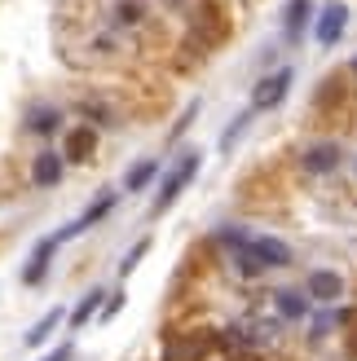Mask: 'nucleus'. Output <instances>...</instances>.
Here are the masks:
<instances>
[{"label":"nucleus","instance_id":"412c9836","mask_svg":"<svg viewBox=\"0 0 357 361\" xmlns=\"http://www.w3.org/2000/svg\"><path fill=\"white\" fill-rule=\"evenodd\" d=\"M146 247H150V238H141V243H133V251H128V256L119 260V278H123V274H133V269H137V260L146 256Z\"/></svg>","mask_w":357,"mask_h":361},{"label":"nucleus","instance_id":"2eb2a0df","mask_svg":"<svg viewBox=\"0 0 357 361\" xmlns=\"http://www.w3.org/2000/svg\"><path fill=\"white\" fill-rule=\"evenodd\" d=\"M102 295H106V291H88V295L75 304V309H71V317H66V322H71V331H80V326H84V322L93 317L97 309H106V304H102Z\"/></svg>","mask_w":357,"mask_h":361},{"label":"nucleus","instance_id":"5701e85b","mask_svg":"<svg viewBox=\"0 0 357 361\" xmlns=\"http://www.w3.org/2000/svg\"><path fill=\"white\" fill-rule=\"evenodd\" d=\"M40 361H71V344H62V348H53L49 357H40Z\"/></svg>","mask_w":357,"mask_h":361},{"label":"nucleus","instance_id":"39448f33","mask_svg":"<svg viewBox=\"0 0 357 361\" xmlns=\"http://www.w3.org/2000/svg\"><path fill=\"white\" fill-rule=\"evenodd\" d=\"M344 27H349V9L340 5V0H331V5L322 9V18H317V44L331 49L344 35Z\"/></svg>","mask_w":357,"mask_h":361},{"label":"nucleus","instance_id":"a211bd4d","mask_svg":"<svg viewBox=\"0 0 357 361\" xmlns=\"http://www.w3.org/2000/svg\"><path fill=\"white\" fill-rule=\"evenodd\" d=\"M141 18H146V5H141V0H119L115 5V23L119 27H137Z\"/></svg>","mask_w":357,"mask_h":361},{"label":"nucleus","instance_id":"423d86ee","mask_svg":"<svg viewBox=\"0 0 357 361\" xmlns=\"http://www.w3.org/2000/svg\"><path fill=\"white\" fill-rule=\"evenodd\" d=\"M93 150H97V133L88 128V123L71 128V133H66V141H62V154L71 159V164H88V159H93Z\"/></svg>","mask_w":357,"mask_h":361},{"label":"nucleus","instance_id":"1a4fd4ad","mask_svg":"<svg viewBox=\"0 0 357 361\" xmlns=\"http://www.w3.org/2000/svg\"><path fill=\"white\" fill-rule=\"evenodd\" d=\"M53 247H58V238H40V243H35V251H31V260H27V269H23V282H27V286H40V282H44V274H49V256H53Z\"/></svg>","mask_w":357,"mask_h":361},{"label":"nucleus","instance_id":"20e7f679","mask_svg":"<svg viewBox=\"0 0 357 361\" xmlns=\"http://www.w3.org/2000/svg\"><path fill=\"white\" fill-rule=\"evenodd\" d=\"M287 88H291V66H282V71H274V75H265V80L252 88V111H274V106L287 97Z\"/></svg>","mask_w":357,"mask_h":361},{"label":"nucleus","instance_id":"aec40b11","mask_svg":"<svg viewBox=\"0 0 357 361\" xmlns=\"http://www.w3.org/2000/svg\"><path fill=\"white\" fill-rule=\"evenodd\" d=\"M111 207H115V194H102L97 203H93V207H88V212L80 216V221H84V225H97V221H102V216L111 212Z\"/></svg>","mask_w":357,"mask_h":361},{"label":"nucleus","instance_id":"f8f14e48","mask_svg":"<svg viewBox=\"0 0 357 361\" xmlns=\"http://www.w3.org/2000/svg\"><path fill=\"white\" fill-rule=\"evenodd\" d=\"M274 309H278L282 322H300V317L309 313V300L300 295V291H274Z\"/></svg>","mask_w":357,"mask_h":361},{"label":"nucleus","instance_id":"4be33fe9","mask_svg":"<svg viewBox=\"0 0 357 361\" xmlns=\"http://www.w3.org/2000/svg\"><path fill=\"white\" fill-rule=\"evenodd\" d=\"M119 309H123V291H119V295H111V300H106V309H102V322H111V317H115Z\"/></svg>","mask_w":357,"mask_h":361},{"label":"nucleus","instance_id":"dca6fc26","mask_svg":"<svg viewBox=\"0 0 357 361\" xmlns=\"http://www.w3.org/2000/svg\"><path fill=\"white\" fill-rule=\"evenodd\" d=\"M155 172H159V159H141V164H133L128 176H123V190H146Z\"/></svg>","mask_w":357,"mask_h":361},{"label":"nucleus","instance_id":"393cba45","mask_svg":"<svg viewBox=\"0 0 357 361\" xmlns=\"http://www.w3.org/2000/svg\"><path fill=\"white\" fill-rule=\"evenodd\" d=\"M353 75H357V58H353Z\"/></svg>","mask_w":357,"mask_h":361},{"label":"nucleus","instance_id":"f3484780","mask_svg":"<svg viewBox=\"0 0 357 361\" xmlns=\"http://www.w3.org/2000/svg\"><path fill=\"white\" fill-rule=\"evenodd\" d=\"M58 123H62V115L53 111V106H35L31 119H27V128H31V133H53Z\"/></svg>","mask_w":357,"mask_h":361},{"label":"nucleus","instance_id":"0eeeda50","mask_svg":"<svg viewBox=\"0 0 357 361\" xmlns=\"http://www.w3.org/2000/svg\"><path fill=\"white\" fill-rule=\"evenodd\" d=\"M305 295L331 304V300H340V295H344V278H340V274H331V269H313V274H309V286H305Z\"/></svg>","mask_w":357,"mask_h":361},{"label":"nucleus","instance_id":"9d476101","mask_svg":"<svg viewBox=\"0 0 357 361\" xmlns=\"http://www.w3.org/2000/svg\"><path fill=\"white\" fill-rule=\"evenodd\" d=\"M31 180L40 190H53L62 180V154H53V150H44V154H35V164H31Z\"/></svg>","mask_w":357,"mask_h":361},{"label":"nucleus","instance_id":"6e6552de","mask_svg":"<svg viewBox=\"0 0 357 361\" xmlns=\"http://www.w3.org/2000/svg\"><path fill=\"white\" fill-rule=\"evenodd\" d=\"M300 164H305V172H335L340 168V146H335V141H317V146H309L305 150V159H300Z\"/></svg>","mask_w":357,"mask_h":361},{"label":"nucleus","instance_id":"6ab92c4d","mask_svg":"<svg viewBox=\"0 0 357 361\" xmlns=\"http://www.w3.org/2000/svg\"><path fill=\"white\" fill-rule=\"evenodd\" d=\"M252 115H256V111H243V115H238V119H234V123H229V128L221 133V150H229V146H234V141H238L247 128H252Z\"/></svg>","mask_w":357,"mask_h":361},{"label":"nucleus","instance_id":"f257e3e1","mask_svg":"<svg viewBox=\"0 0 357 361\" xmlns=\"http://www.w3.org/2000/svg\"><path fill=\"white\" fill-rule=\"evenodd\" d=\"M229 31H234V23H229V13L217 0H199V5L190 9V40L199 49H221L229 40Z\"/></svg>","mask_w":357,"mask_h":361},{"label":"nucleus","instance_id":"9b49d317","mask_svg":"<svg viewBox=\"0 0 357 361\" xmlns=\"http://www.w3.org/2000/svg\"><path fill=\"white\" fill-rule=\"evenodd\" d=\"M252 251L260 256V264H274V269H282V264H291V247L282 243V238H252Z\"/></svg>","mask_w":357,"mask_h":361},{"label":"nucleus","instance_id":"b1692460","mask_svg":"<svg viewBox=\"0 0 357 361\" xmlns=\"http://www.w3.org/2000/svg\"><path fill=\"white\" fill-rule=\"evenodd\" d=\"M344 353H349V357H353V361H357V326H353V331H349V335H344Z\"/></svg>","mask_w":357,"mask_h":361},{"label":"nucleus","instance_id":"ddd939ff","mask_svg":"<svg viewBox=\"0 0 357 361\" xmlns=\"http://www.w3.org/2000/svg\"><path fill=\"white\" fill-rule=\"evenodd\" d=\"M309 13H313V0H287V9H282V27H287V40H296V35L305 31Z\"/></svg>","mask_w":357,"mask_h":361},{"label":"nucleus","instance_id":"4468645a","mask_svg":"<svg viewBox=\"0 0 357 361\" xmlns=\"http://www.w3.org/2000/svg\"><path fill=\"white\" fill-rule=\"evenodd\" d=\"M58 326H62V309H49V313H44V317L27 331V348H40V344H44V339L58 331Z\"/></svg>","mask_w":357,"mask_h":361},{"label":"nucleus","instance_id":"f03ea898","mask_svg":"<svg viewBox=\"0 0 357 361\" xmlns=\"http://www.w3.org/2000/svg\"><path fill=\"white\" fill-rule=\"evenodd\" d=\"M194 172H199V150H186V154H181V164H176V168L164 176V185H159V198H155V207H150V212H155V216H159V212H168L176 198H181V190L194 180Z\"/></svg>","mask_w":357,"mask_h":361},{"label":"nucleus","instance_id":"7ed1b4c3","mask_svg":"<svg viewBox=\"0 0 357 361\" xmlns=\"http://www.w3.org/2000/svg\"><path fill=\"white\" fill-rule=\"evenodd\" d=\"M217 335L212 331H186V335H168L164 344V361H207Z\"/></svg>","mask_w":357,"mask_h":361}]
</instances>
